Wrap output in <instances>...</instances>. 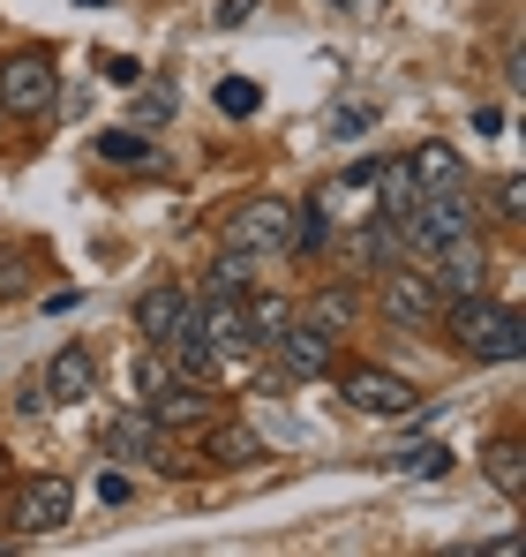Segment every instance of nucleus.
I'll list each match as a JSON object with an SVG mask.
<instances>
[{
	"label": "nucleus",
	"mask_w": 526,
	"mask_h": 557,
	"mask_svg": "<svg viewBox=\"0 0 526 557\" xmlns=\"http://www.w3.org/2000/svg\"><path fill=\"white\" fill-rule=\"evenodd\" d=\"M437 317H443V332H451V347L474 355V362H519L526 355L519 309H504L497 294H451Z\"/></svg>",
	"instance_id": "1"
},
{
	"label": "nucleus",
	"mask_w": 526,
	"mask_h": 557,
	"mask_svg": "<svg viewBox=\"0 0 526 557\" xmlns=\"http://www.w3.org/2000/svg\"><path fill=\"white\" fill-rule=\"evenodd\" d=\"M105 453H113V467H159V474L174 460V445H166L151 407H113L105 414Z\"/></svg>",
	"instance_id": "2"
},
{
	"label": "nucleus",
	"mask_w": 526,
	"mask_h": 557,
	"mask_svg": "<svg viewBox=\"0 0 526 557\" xmlns=\"http://www.w3.org/2000/svg\"><path fill=\"white\" fill-rule=\"evenodd\" d=\"M196 332H203L211 362H249V355H256V332H249L241 294H203V301H196Z\"/></svg>",
	"instance_id": "3"
},
{
	"label": "nucleus",
	"mask_w": 526,
	"mask_h": 557,
	"mask_svg": "<svg viewBox=\"0 0 526 557\" xmlns=\"http://www.w3.org/2000/svg\"><path fill=\"white\" fill-rule=\"evenodd\" d=\"M68 512H76V490H68L61 474H30V482L15 490V505H8V528H15V535H61Z\"/></svg>",
	"instance_id": "4"
},
{
	"label": "nucleus",
	"mask_w": 526,
	"mask_h": 557,
	"mask_svg": "<svg viewBox=\"0 0 526 557\" xmlns=\"http://www.w3.org/2000/svg\"><path fill=\"white\" fill-rule=\"evenodd\" d=\"M286 226H293V203L286 196H256L226 219V249L241 257H286Z\"/></svg>",
	"instance_id": "5"
},
{
	"label": "nucleus",
	"mask_w": 526,
	"mask_h": 557,
	"mask_svg": "<svg viewBox=\"0 0 526 557\" xmlns=\"http://www.w3.org/2000/svg\"><path fill=\"white\" fill-rule=\"evenodd\" d=\"M422 272L437 278V294H481V278H489V257H481V234H451V242H429L422 249Z\"/></svg>",
	"instance_id": "6"
},
{
	"label": "nucleus",
	"mask_w": 526,
	"mask_h": 557,
	"mask_svg": "<svg viewBox=\"0 0 526 557\" xmlns=\"http://www.w3.org/2000/svg\"><path fill=\"white\" fill-rule=\"evenodd\" d=\"M437 309H443V294H437L429 272H414V264H391V272H384V317H391L399 332L437 324Z\"/></svg>",
	"instance_id": "7"
},
{
	"label": "nucleus",
	"mask_w": 526,
	"mask_h": 557,
	"mask_svg": "<svg viewBox=\"0 0 526 557\" xmlns=\"http://www.w3.org/2000/svg\"><path fill=\"white\" fill-rule=\"evenodd\" d=\"M339 399H347V407H361V414H384V422H399V414H414V407H422L406 376H391V370H368V362L339 376Z\"/></svg>",
	"instance_id": "8"
},
{
	"label": "nucleus",
	"mask_w": 526,
	"mask_h": 557,
	"mask_svg": "<svg viewBox=\"0 0 526 557\" xmlns=\"http://www.w3.org/2000/svg\"><path fill=\"white\" fill-rule=\"evenodd\" d=\"M53 91H61V76H53L46 53H8V61H0V106H15V113H46Z\"/></svg>",
	"instance_id": "9"
},
{
	"label": "nucleus",
	"mask_w": 526,
	"mask_h": 557,
	"mask_svg": "<svg viewBox=\"0 0 526 557\" xmlns=\"http://www.w3.org/2000/svg\"><path fill=\"white\" fill-rule=\"evenodd\" d=\"M331 347H339V339H324L316 324H286V332L271 339V362H278L286 384H316V376L331 370Z\"/></svg>",
	"instance_id": "10"
},
{
	"label": "nucleus",
	"mask_w": 526,
	"mask_h": 557,
	"mask_svg": "<svg viewBox=\"0 0 526 557\" xmlns=\"http://www.w3.org/2000/svg\"><path fill=\"white\" fill-rule=\"evenodd\" d=\"M151 414H159V430H196V422H211V392L196 384V376H166L159 392H151Z\"/></svg>",
	"instance_id": "11"
},
{
	"label": "nucleus",
	"mask_w": 526,
	"mask_h": 557,
	"mask_svg": "<svg viewBox=\"0 0 526 557\" xmlns=\"http://www.w3.org/2000/svg\"><path fill=\"white\" fill-rule=\"evenodd\" d=\"M38 384H46V399H53V407L90 399V392H98V362H90V347H61V355L46 362V376H38Z\"/></svg>",
	"instance_id": "12"
},
{
	"label": "nucleus",
	"mask_w": 526,
	"mask_h": 557,
	"mask_svg": "<svg viewBox=\"0 0 526 557\" xmlns=\"http://www.w3.org/2000/svg\"><path fill=\"white\" fill-rule=\"evenodd\" d=\"M353 272H391L399 257H406V234H399V219H368V226H353Z\"/></svg>",
	"instance_id": "13"
},
{
	"label": "nucleus",
	"mask_w": 526,
	"mask_h": 557,
	"mask_svg": "<svg viewBox=\"0 0 526 557\" xmlns=\"http://www.w3.org/2000/svg\"><path fill=\"white\" fill-rule=\"evenodd\" d=\"M376 219H406L414 203H422V182H414V166L406 159H376Z\"/></svg>",
	"instance_id": "14"
},
{
	"label": "nucleus",
	"mask_w": 526,
	"mask_h": 557,
	"mask_svg": "<svg viewBox=\"0 0 526 557\" xmlns=\"http://www.w3.org/2000/svg\"><path fill=\"white\" fill-rule=\"evenodd\" d=\"M180 309H188V294H180V286H143V301H136V332L159 347V339L180 324Z\"/></svg>",
	"instance_id": "15"
},
{
	"label": "nucleus",
	"mask_w": 526,
	"mask_h": 557,
	"mask_svg": "<svg viewBox=\"0 0 526 557\" xmlns=\"http://www.w3.org/2000/svg\"><path fill=\"white\" fill-rule=\"evenodd\" d=\"M353 317H361V294H353V286H324V294L309 301V317H301V324H316L324 339H347Z\"/></svg>",
	"instance_id": "16"
},
{
	"label": "nucleus",
	"mask_w": 526,
	"mask_h": 557,
	"mask_svg": "<svg viewBox=\"0 0 526 557\" xmlns=\"http://www.w3.org/2000/svg\"><path fill=\"white\" fill-rule=\"evenodd\" d=\"M203 445H211V460H218V467H256L263 460V437L249 430V422H218Z\"/></svg>",
	"instance_id": "17"
},
{
	"label": "nucleus",
	"mask_w": 526,
	"mask_h": 557,
	"mask_svg": "<svg viewBox=\"0 0 526 557\" xmlns=\"http://www.w3.org/2000/svg\"><path fill=\"white\" fill-rule=\"evenodd\" d=\"M406 166H414L422 196H429V188H459V182H466V166H459V151H451V144H422Z\"/></svg>",
	"instance_id": "18"
},
{
	"label": "nucleus",
	"mask_w": 526,
	"mask_h": 557,
	"mask_svg": "<svg viewBox=\"0 0 526 557\" xmlns=\"http://www.w3.org/2000/svg\"><path fill=\"white\" fill-rule=\"evenodd\" d=\"M481 467H489V482H497L504 497H519V490H526V453H519V437H497V445L481 453Z\"/></svg>",
	"instance_id": "19"
},
{
	"label": "nucleus",
	"mask_w": 526,
	"mask_h": 557,
	"mask_svg": "<svg viewBox=\"0 0 526 557\" xmlns=\"http://www.w3.org/2000/svg\"><path fill=\"white\" fill-rule=\"evenodd\" d=\"M98 159H105V166H159V151H151L136 128H105V136H98Z\"/></svg>",
	"instance_id": "20"
},
{
	"label": "nucleus",
	"mask_w": 526,
	"mask_h": 557,
	"mask_svg": "<svg viewBox=\"0 0 526 557\" xmlns=\"http://www.w3.org/2000/svg\"><path fill=\"white\" fill-rule=\"evenodd\" d=\"M241 309H249V332H256V355L271 347V339H278V332H286V324H293V309H286L278 294H263V301H241Z\"/></svg>",
	"instance_id": "21"
},
{
	"label": "nucleus",
	"mask_w": 526,
	"mask_h": 557,
	"mask_svg": "<svg viewBox=\"0 0 526 557\" xmlns=\"http://www.w3.org/2000/svg\"><path fill=\"white\" fill-rule=\"evenodd\" d=\"M211 98H218V113H226V121H249V113L263 106V84H256V76H226Z\"/></svg>",
	"instance_id": "22"
},
{
	"label": "nucleus",
	"mask_w": 526,
	"mask_h": 557,
	"mask_svg": "<svg viewBox=\"0 0 526 557\" xmlns=\"http://www.w3.org/2000/svg\"><path fill=\"white\" fill-rule=\"evenodd\" d=\"M249 272H256V257H241V249H226V257L211 264V294H249Z\"/></svg>",
	"instance_id": "23"
},
{
	"label": "nucleus",
	"mask_w": 526,
	"mask_h": 557,
	"mask_svg": "<svg viewBox=\"0 0 526 557\" xmlns=\"http://www.w3.org/2000/svg\"><path fill=\"white\" fill-rule=\"evenodd\" d=\"M399 474H414V482H443V474H451V453H443V445H422V453H399Z\"/></svg>",
	"instance_id": "24"
},
{
	"label": "nucleus",
	"mask_w": 526,
	"mask_h": 557,
	"mask_svg": "<svg viewBox=\"0 0 526 557\" xmlns=\"http://www.w3.org/2000/svg\"><path fill=\"white\" fill-rule=\"evenodd\" d=\"M376 128V106H339L331 113V136H368Z\"/></svg>",
	"instance_id": "25"
},
{
	"label": "nucleus",
	"mask_w": 526,
	"mask_h": 557,
	"mask_svg": "<svg viewBox=\"0 0 526 557\" xmlns=\"http://www.w3.org/2000/svg\"><path fill=\"white\" fill-rule=\"evenodd\" d=\"M497 219H504V226H519V219H526V182H519V174L497 188Z\"/></svg>",
	"instance_id": "26"
},
{
	"label": "nucleus",
	"mask_w": 526,
	"mask_h": 557,
	"mask_svg": "<svg viewBox=\"0 0 526 557\" xmlns=\"http://www.w3.org/2000/svg\"><path fill=\"white\" fill-rule=\"evenodd\" d=\"M98 69H105V84H136V76H143V69H136V61H128V53H105V61H98Z\"/></svg>",
	"instance_id": "27"
},
{
	"label": "nucleus",
	"mask_w": 526,
	"mask_h": 557,
	"mask_svg": "<svg viewBox=\"0 0 526 557\" xmlns=\"http://www.w3.org/2000/svg\"><path fill=\"white\" fill-rule=\"evenodd\" d=\"M166 113H174V98H166V91H143V98H136V121H166Z\"/></svg>",
	"instance_id": "28"
},
{
	"label": "nucleus",
	"mask_w": 526,
	"mask_h": 557,
	"mask_svg": "<svg viewBox=\"0 0 526 557\" xmlns=\"http://www.w3.org/2000/svg\"><path fill=\"white\" fill-rule=\"evenodd\" d=\"M98 497H105V505H128V474L105 467V474H98Z\"/></svg>",
	"instance_id": "29"
},
{
	"label": "nucleus",
	"mask_w": 526,
	"mask_h": 557,
	"mask_svg": "<svg viewBox=\"0 0 526 557\" xmlns=\"http://www.w3.org/2000/svg\"><path fill=\"white\" fill-rule=\"evenodd\" d=\"M241 15H256V0H218V23H241Z\"/></svg>",
	"instance_id": "30"
},
{
	"label": "nucleus",
	"mask_w": 526,
	"mask_h": 557,
	"mask_svg": "<svg viewBox=\"0 0 526 557\" xmlns=\"http://www.w3.org/2000/svg\"><path fill=\"white\" fill-rule=\"evenodd\" d=\"M84 8H105V0H84Z\"/></svg>",
	"instance_id": "31"
}]
</instances>
